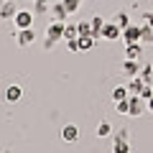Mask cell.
Returning <instances> with one entry per match:
<instances>
[{
	"label": "cell",
	"mask_w": 153,
	"mask_h": 153,
	"mask_svg": "<svg viewBox=\"0 0 153 153\" xmlns=\"http://www.w3.org/2000/svg\"><path fill=\"white\" fill-rule=\"evenodd\" d=\"M123 36V28L117 23H105L102 31H100V38H107V41H115V38Z\"/></svg>",
	"instance_id": "6da1fadb"
},
{
	"label": "cell",
	"mask_w": 153,
	"mask_h": 153,
	"mask_svg": "<svg viewBox=\"0 0 153 153\" xmlns=\"http://www.w3.org/2000/svg\"><path fill=\"white\" fill-rule=\"evenodd\" d=\"M64 21H54L49 23V28H46V38H51V41H59V38H64Z\"/></svg>",
	"instance_id": "7a4b0ae2"
},
{
	"label": "cell",
	"mask_w": 153,
	"mask_h": 153,
	"mask_svg": "<svg viewBox=\"0 0 153 153\" xmlns=\"http://www.w3.org/2000/svg\"><path fill=\"white\" fill-rule=\"evenodd\" d=\"M123 38H125V44H138L140 41V26H128V28H123Z\"/></svg>",
	"instance_id": "3957f363"
},
{
	"label": "cell",
	"mask_w": 153,
	"mask_h": 153,
	"mask_svg": "<svg viewBox=\"0 0 153 153\" xmlns=\"http://www.w3.org/2000/svg\"><path fill=\"white\" fill-rule=\"evenodd\" d=\"M13 21H16L18 31H21V28H31V23H33V13H28V10H18Z\"/></svg>",
	"instance_id": "277c9868"
},
{
	"label": "cell",
	"mask_w": 153,
	"mask_h": 153,
	"mask_svg": "<svg viewBox=\"0 0 153 153\" xmlns=\"http://www.w3.org/2000/svg\"><path fill=\"white\" fill-rule=\"evenodd\" d=\"M61 138H64L66 143H76V140H79V128H76V125H64Z\"/></svg>",
	"instance_id": "5b68a950"
},
{
	"label": "cell",
	"mask_w": 153,
	"mask_h": 153,
	"mask_svg": "<svg viewBox=\"0 0 153 153\" xmlns=\"http://www.w3.org/2000/svg\"><path fill=\"white\" fill-rule=\"evenodd\" d=\"M16 38H18V46H31L36 36H33V31H31V28H21Z\"/></svg>",
	"instance_id": "8992f818"
},
{
	"label": "cell",
	"mask_w": 153,
	"mask_h": 153,
	"mask_svg": "<svg viewBox=\"0 0 153 153\" xmlns=\"http://www.w3.org/2000/svg\"><path fill=\"white\" fill-rule=\"evenodd\" d=\"M125 56H128V59H135V61H140V56H143V44H140V41H138V44H128Z\"/></svg>",
	"instance_id": "52a82bcc"
},
{
	"label": "cell",
	"mask_w": 153,
	"mask_h": 153,
	"mask_svg": "<svg viewBox=\"0 0 153 153\" xmlns=\"http://www.w3.org/2000/svg\"><path fill=\"white\" fill-rule=\"evenodd\" d=\"M140 112H143V97L140 94H130V115L138 117Z\"/></svg>",
	"instance_id": "ba28073f"
},
{
	"label": "cell",
	"mask_w": 153,
	"mask_h": 153,
	"mask_svg": "<svg viewBox=\"0 0 153 153\" xmlns=\"http://www.w3.org/2000/svg\"><path fill=\"white\" fill-rule=\"evenodd\" d=\"M16 3L13 0H5L3 5H0V18H16Z\"/></svg>",
	"instance_id": "9c48e42d"
},
{
	"label": "cell",
	"mask_w": 153,
	"mask_h": 153,
	"mask_svg": "<svg viewBox=\"0 0 153 153\" xmlns=\"http://www.w3.org/2000/svg\"><path fill=\"white\" fill-rule=\"evenodd\" d=\"M112 153H130V146H128L125 138L115 135V143H112Z\"/></svg>",
	"instance_id": "30bf717a"
},
{
	"label": "cell",
	"mask_w": 153,
	"mask_h": 153,
	"mask_svg": "<svg viewBox=\"0 0 153 153\" xmlns=\"http://www.w3.org/2000/svg\"><path fill=\"white\" fill-rule=\"evenodd\" d=\"M21 97H23V89L18 87V84H10L8 92H5V100H8V102H18Z\"/></svg>",
	"instance_id": "8fae6325"
},
{
	"label": "cell",
	"mask_w": 153,
	"mask_h": 153,
	"mask_svg": "<svg viewBox=\"0 0 153 153\" xmlns=\"http://www.w3.org/2000/svg\"><path fill=\"white\" fill-rule=\"evenodd\" d=\"M140 44H153V26H148V23L140 26Z\"/></svg>",
	"instance_id": "7c38bea8"
},
{
	"label": "cell",
	"mask_w": 153,
	"mask_h": 153,
	"mask_svg": "<svg viewBox=\"0 0 153 153\" xmlns=\"http://www.w3.org/2000/svg\"><path fill=\"white\" fill-rule=\"evenodd\" d=\"M123 74H125V76H135L138 74V61L135 59H125V64H123Z\"/></svg>",
	"instance_id": "4fadbf2b"
},
{
	"label": "cell",
	"mask_w": 153,
	"mask_h": 153,
	"mask_svg": "<svg viewBox=\"0 0 153 153\" xmlns=\"http://www.w3.org/2000/svg\"><path fill=\"white\" fill-rule=\"evenodd\" d=\"M51 13H54V21H64V18L69 16V10L64 8V3H56V5L51 8Z\"/></svg>",
	"instance_id": "5bb4252c"
},
{
	"label": "cell",
	"mask_w": 153,
	"mask_h": 153,
	"mask_svg": "<svg viewBox=\"0 0 153 153\" xmlns=\"http://www.w3.org/2000/svg\"><path fill=\"white\" fill-rule=\"evenodd\" d=\"M94 41H97L94 36H79V51H89L94 46Z\"/></svg>",
	"instance_id": "9a60e30c"
},
{
	"label": "cell",
	"mask_w": 153,
	"mask_h": 153,
	"mask_svg": "<svg viewBox=\"0 0 153 153\" xmlns=\"http://www.w3.org/2000/svg\"><path fill=\"white\" fill-rule=\"evenodd\" d=\"M143 84H146V82H143L140 76H133V82H130V87H128V92H130V94H140Z\"/></svg>",
	"instance_id": "2e32d148"
},
{
	"label": "cell",
	"mask_w": 153,
	"mask_h": 153,
	"mask_svg": "<svg viewBox=\"0 0 153 153\" xmlns=\"http://www.w3.org/2000/svg\"><path fill=\"white\" fill-rule=\"evenodd\" d=\"M89 23H92V36H94V38H100V31H102L105 21H102V18H100V16H94V18H92V21H89Z\"/></svg>",
	"instance_id": "e0dca14e"
},
{
	"label": "cell",
	"mask_w": 153,
	"mask_h": 153,
	"mask_svg": "<svg viewBox=\"0 0 153 153\" xmlns=\"http://www.w3.org/2000/svg\"><path fill=\"white\" fill-rule=\"evenodd\" d=\"M76 31H79V36H92V23L89 21H79Z\"/></svg>",
	"instance_id": "ac0fdd59"
},
{
	"label": "cell",
	"mask_w": 153,
	"mask_h": 153,
	"mask_svg": "<svg viewBox=\"0 0 153 153\" xmlns=\"http://www.w3.org/2000/svg\"><path fill=\"white\" fill-rule=\"evenodd\" d=\"M115 23L120 28H128L130 26V16H128V13H117V16H115Z\"/></svg>",
	"instance_id": "d6986e66"
},
{
	"label": "cell",
	"mask_w": 153,
	"mask_h": 153,
	"mask_svg": "<svg viewBox=\"0 0 153 153\" xmlns=\"http://www.w3.org/2000/svg\"><path fill=\"white\" fill-rule=\"evenodd\" d=\"M110 133H112V128H110V123H107V120H102V123L97 125V135H100V138H105V135H110Z\"/></svg>",
	"instance_id": "ffe728a7"
},
{
	"label": "cell",
	"mask_w": 153,
	"mask_h": 153,
	"mask_svg": "<svg viewBox=\"0 0 153 153\" xmlns=\"http://www.w3.org/2000/svg\"><path fill=\"white\" fill-rule=\"evenodd\" d=\"M112 100L115 102H120V100H128V87H117L112 92Z\"/></svg>",
	"instance_id": "44dd1931"
},
{
	"label": "cell",
	"mask_w": 153,
	"mask_h": 153,
	"mask_svg": "<svg viewBox=\"0 0 153 153\" xmlns=\"http://www.w3.org/2000/svg\"><path fill=\"white\" fill-rule=\"evenodd\" d=\"M117 112L130 115V97H128V100H120V102H117Z\"/></svg>",
	"instance_id": "7402d4cb"
},
{
	"label": "cell",
	"mask_w": 153,
	"mask_h": 153,
	"mask_svg": "<svg viewBox=\"0 0 153 153\" xmlns=\"http://www.w3.org/2000/svg\"><path fill=\"white\" fill-rule=\"evenodd\" d=\"M64 38H66V41H69V38H79L76 26H66V28H64Z\"/></svg>",
	"instance_id": "603a6c76"
},
{
	"label": "cell",
	"mask_w": 153,
	"mask_h": 153,
	"mask_svg": "<svg viewBox=\"0 0 153 153\" xmlns=\"http://www.w3.org/2000/svg\"><path fill=\"white\" fill-rule=\"evenodd\" d=\"M61 3H64V8L69 13H74V10H79V0H61Z\"/></svg>",
	"instance_id": "cb8c5ba5"
},
{
	"label": "cell",
	"mask_w": 153,
	"mask_h": 153,
	"mask_svg": "<svg viewBox=\"0 0 153 153\" xmlns=\"http://www.w3.org/2000/svg\"><path fill=\"white\" fill-rule=\"evenodd\" d=\"M49 10V0H36V13H46Z\"/></svg>",
	"instance_id": "d4e9b609"
},
{
	"label": "cell",
	"mask_w": 153,
	"mask_h": 153,
	"mask_svg": "<svg viewBox=\"0 0 153 153\" xmlns=\"http://www.w3.org/2000/svg\"><path fill=\"white\" fill-rule=\"evenodd\" d=\"M140 97H143V100H151V97H153V89H151V84H143V89H140Z\"/></svg>",
	"instance_id": "484cf974"
},
{
	"label": "cell",
	"mask_w": 153,
	"mask_h": 153,
	"mask_svg": "<svg viewBox=\"0 0 153 153\" xmlns=\"http://www.w3.org/2000/svg\"><path fill=\"white\" fill-rule=\"evenodd\" d=\"M69 51H79V38H69Z\"/></svg>",
	"instance_id": "4316f807"
},
{
	"label": "cell",
	"mask_w": 153,
	"mask_h": 153,
	"mask_svg": "<svg viewBox=\"0 0 153 153\" xmlns=\"http://www.w3.org/2000/svg\"><path fill=\"white\" fill-rule=\"evenodd\" d=\"M143 82H151V66H146V69H143Z\"/></svg>",
	"instance_id": "83f0119b"
},
{
	"label": "cell",
	"mask_w": 153,
	"mask_h": 153,
	"mask_svg": "<svg viewBox=\"0 0 153 153\" xmlns=\"http://www.w3.org/2000/svg\"><path fill=\"white\" fill-rule=\"evenodd\" d=\"M146 23H148V26H153V13H146Z\"/></svg>",
	"instance_id": "f1b7e54d"
},
{
	"label": "cell",
	"mask_w": 153,
	"mask_h": 153,
	"mask_svg": "<svg viewBox=\"0 0 153 153\" xmlns=\"http://www.w3.org/2000/svg\"><path fill=\"white\" fill-rule=\"evenodd\" d=\"M148 110H151V112H153V97L148 100Z\"/></svg>",
	"instance_id": "f546056e"
}]
</instances>
